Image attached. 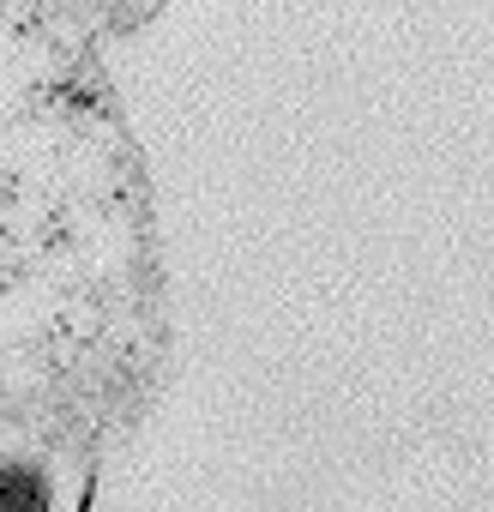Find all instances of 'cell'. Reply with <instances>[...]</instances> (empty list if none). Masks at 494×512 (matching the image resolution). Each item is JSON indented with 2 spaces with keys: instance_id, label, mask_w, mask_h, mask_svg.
Wrapping results in <instances>:
<instances>
[{
  "instance_id": "6da1fadb",
  "label": "cell",
  "mask_w": 494,
  "mask_h": 512,
  "mask_svg": "<svg viewBox=\"0 0 494 512\" xmlns=\"http://www.w3.org/2000/svg\"><path fill=\"white\" fill-rule=\"evenodd\" d=\"M0 512H49V482L25 470H0Z\"/></svg>"
}]
</instances>
